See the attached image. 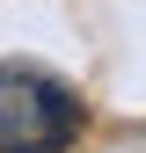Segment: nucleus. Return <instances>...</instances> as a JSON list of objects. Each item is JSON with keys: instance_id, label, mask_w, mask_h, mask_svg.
Wrapping results in <instances>:
<instances>
[{"instance_id": "obj_1", "label": "nucleus", "mask_w": 146, "mask_h": 153, "mask_svg": "<svg viewBox=\"0 0 146 153\" xmlns=\"http://www.w3.org/2000/svg\"><path fill=\"white\" fill-rule=\"evenodd\" d=\"M80 131V95L59 73L7 59L0 66V153H59Z\"/></svg>"}]
</instances>
